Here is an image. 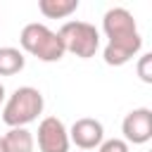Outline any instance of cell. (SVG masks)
Segmentation results:
<instances>
[{"label":"cell","instance_id":"3957f363","mask_svg":"<svg viewBox=\"0 0 152 152\" xmlns=\"http://www.w3.org/2000/svg\"><path fill=\"white\" fill-rule=\"evenodd\" d=\"M19 43H21L24 52L33 55L40 62H59L64 57V45H62V38L57 36V31H52L38 21L26 24L21 28Z\"/></svg>","mask_w":152,"mask_h":152},{"label":"cell","instance_id":"6da1fadb","mask_svg":"<svg viewBox=\"0 0 152 152\" xmlns=\"http://www.w3.org/2000/svg\"><path fill=\"white\" fill-rule=\"evenodd\" d=\"M102 31L107 36V48L102 57L109 66H124L142 48V38L138 33L135 19L126 7L107 10L102 17Z\"/></svg>","mask_w":152,"mask_h":152},{"label":"cell","instance_id":"ba28073f","mask_svg":"<svg viewBox=\"0 0 152 152\" xmlns=\"http://www.w3.org/2000/svg\"><path fill=\"white\" fill-rule=\"evenodd\" d=\"M2 140H5L7 152H33V147H36L33 133L28 128H10L2 135Z\"/></svg>","mask_w":152,"mask_h":152},{"label":"cell","instance_id":"277c9868","mask_svg":"<svg viewBox=\"0 0 152 152\" xmlns=\"http://www.w3.org/2000/svg\"><path fill=\"white\" fill-rule=\"evenodd\" d=\"M57 36L62 38L64 52H71L81 59H90L100 50V31L88 21H66L57 31Z\"/></svg>","mask_w":152,"mask_h":152},{"label":"cell","instance_id":"4fadbf2b","mask_svg":"<svg viewBox=\"0 0 152 152\" xmlns=\"http://www.w3.org/2000/svg\"><path fill=\"white\" fill-rule=\"evenodd\" d=\"M2 100H5V86L0 83V104H2Z\"/></svg>","mask_w":152,"mask_h":152},{"label":"cell","instance_id":"30bf717a","mask_svg":"<svg viewBox=\"0 0 152 152\" xmlns=\"http://www.w3.org/2000/svg\"><path fill=\"white\" fill-rule=\"evenodd\" d=\"M24 52L17 48H0V76H14L24 69Z\"/></svg>","mask_w":152,"mask_h":152},{"label":"cell","instance_id":"8992f818","mask_svg":"<svg viewBox=\"0 0 152 152\" xmlns=\"http://www.w3.org/2000/svg\"><path fill=\"white\" fill-rule=\"evenodd\" d=\"M121 133L124 140L131 145H145L152 138V109L150 107H138L131 109L124 121H121Z\"/></svg>","mask_w":152,"mask_h":152},{"label":"cell","instance_id":"5b68a950","mask_svg":"<svg viewBox=\"0 0 152 152\" xmlns=\"http://www.w3.org/2000/svg\"><path fill=\"white\" fill-rule=\"evenodd\" d=\"M33 140H38L40 152H69V145H71L69 131H66L64 121L57 116H45L38 124V135Z\"/></svg>","mask_w":152,"mask_h":152},{"label":"cell","instance_id":"7c38bea8","mask_svg":"<svg viewBox=\"0 0 152 152\" xmlns=\"http://www.w3.org/2000/svg\"><path fill=\"white\" fill-rule=\"evenodd\" d=\"M97 152H131L128 150V142L124 138H109V140H102Z\"/></svg>","mask_w":152,"mask_h":152},{"label":"cell","instance_id":"7a4b0ae2","mask_svg":"<svg viewBox=\"0 0 152 152\" xmlns=\"http://www.w3.org/2000/svg\"><path fill=\"white\" fill-rule=\"evenodd\" d=\"M43 93L33 86H21L2 104V121L10 128H26V124L36 121L43 114Z\"/></svg>","mask_w":152,"mask_h":152},{"label":"cell","instance_id":"5bb4252c","mask_svg":"<svg viewBox=\"0 0 152 152\" xmlns=\"http://www.w3.org/2000/svg\"><path fill=\"white\" fill-rule=\"evenodd\" d=\"M0 152H7V150H5V140H2V135H0Z\"/></svg>","mask_w":152,"mask_h":152},{"label":"cell","instance_id":"52a82bcc","mask_svg":"<svg viewBox=\"0 0 152 152\" xmlns=\"http://www.w3.org/2000/svg\"><path fill=\"white\" fill-rule=\"evenodd\" d=\"M66 131H69V142H74L81 152L95 150L104 140V126L97 119H90V116L76 119L71 124V128H66Z\"/></svg>","mask_w":152,"mask_h":152},{"label":"cell","instance_id":"8fae6325","mask_svg":"<svg viewBox=\"0 0 152 152\" xmlns=\"http://www.w3.org/2000/svg\"><path fill=\"white\" fill-rule=\"evenodd\" d=\"M152 55L150 52H145V55H140V59H138V76H140V81L142 83H152Z\"/></svg>","mask_w":152,"mask_h":152},{"label":"cell","instance_id":"9c48e42d","mask_svg":"<svg viewBox=\"0 0 152 152\" xmlns=\"http://www.w3.org/2000/svg\"><path fill=\"white\" fill-rule=\"evenodd\" d=\"M38 10L48 19H64L78 10V0H40Z\"/></svg>","mask_w":152,"mask_h":152}]
</instances>
